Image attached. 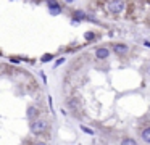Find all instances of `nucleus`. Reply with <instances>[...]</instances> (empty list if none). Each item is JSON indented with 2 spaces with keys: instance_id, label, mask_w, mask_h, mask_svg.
<instances>
[{
  "instance_id": "1",
  "label": "nucleus",
  "mask_w": 150,
  "mask_h": 145,
  "mask_svg": "<svg viewBox=\"0 0 150 145\" xmlns=\"http://www.w3.org/2000/svg\"><path fill=\"white\" fill-rule=\"evenodd\" d=\"M47 129H49V124H47V121H44V119H36V121L31 122V132L36 134V135L44 134Z\"/></svg>"
},
{
  "instance_id": "2",
  "label": "nucleus",
  "mask_w": 150,
  "mask_h": 145,
  "mask_svg": "<svg viewBox=\"0 0 150 145\" xmlns=\"http://www.w3.org/2000/svg\"><path fill=\"white\" fill-rule=\"evenodd\" d=\"M105 6H107V10H108L110 13L116 15V13L124 11V6H126V3H124L123 0H111V2H107V3H105Z\"/></svg>"
},
{
  "instance_id": "3",
  "label": "nucleus",
  "mask_w": 150,
  "mask_h": 145,
  "mask_svg": "<svg viewBox=\"0 0 150 145\" xmlns=\"http://www.w3.org/2000/svg\"><path fill=\"white\" fill-rule=\"evenodd\" d=\"M47 5H49V10H50V13H52V15H60V13H62V5H60L58 2H55V0L49 2Z\"/></svg>"
},
{
  "instance_id": "4",
  "label": "nucleus",
  "mask_w": 150,
  "mask_h": 145,
  "mask_svg": "<svg viewBox=\"0 0 150 145\" xmlns=\"http://www.w3.org/2000/svg\"><path fill=\"white\" fill-rule=\"evenodd\" d=\"M108 55H110V50H108L107 47H98L97 50H95V57H97L98 60H105V58H108Z\"/></svg>"
},
{
  "instance_id": "5",
  "label": "nucleus",
  "mask_w": 150,
  "mask_h": 145,
  "mask_svg": "<svg viewBox=\"0 0 150 145\" xmlns=\"http://www.w3.org/2000/svg\"><path fill=\"white\" fill-rule=\"evenodd\" d=\"M113 50L116 52V53H120V55H123V53H126L127 50H129V47H127L126 44H115V47H113Z\"/></svg>"
},
{
  "instance_id": "6",
  "label": "nucleus",
  "mask_w": 150,
  "mask_h": 145,
  "mask_svg": "<svg viewBox=\"0 0 150 145\" xmlns=\"http://www.w3.org/2000/svg\"><path fill=\"white\" fill-rule=\"evenodd\" d=\"M26 115H28V118H29V119H31V121H33V119H34V118H36V116H37V115H39V110H37V108H36V106H33V105H31V106H29V108H28V111H26Z\"/></svg>"
},
{
  "instance_id": "7",
  "label": "nucleus",
  "mask_w": 150,
  "mask_h": 145,
  "mask_svg": "<svg viewBox=\"0 0 150 145\" xmlns=\"http://www.w3.org/2000/svg\"><path fill=\"white\" fill-rule=\"evenodd\" d=\"M73 19H78V21L81 23L82 19H89V16L86 15L82 10H76V11H74V18H73Z\"/></svg>"
},
{
  "instance_id": "8",
  "label": "nucleus",
  "mask_w": 150,
  "mask_h": 145,
  "mask_svg": "<svg viewBox=\"0 0 150 145\" xmlns=\"http://www.w3.org/2000/svg\"><path fill=\"white\" fill-rule=\"evenodd\" d=\"M140 135H142L144 142H147V144H150V126H147V127L144 129L142 132H140Z\"/></svg>"
},
{
  "instance_id": "9",
  "label": "nucleus",
  "mask_w": 150,
  "mask_h": 145,
  "mask_svg": "<svg viewBox=\"0 0 150 145\" xmlns=\"http://www.w3.org/2000/svg\"><path fill=\"white\" fill-rule=\"evenodd\" d=\"M121 145H137V142L134 140V139H131V137H126V139L121 140Z\"/></svg>"
},
{
  "instance_id": "10",
  "label": "nucleus",
  "mask_w": 150,
  "mask_h": 145,
  "mask_svg": "<svg viewBox=\"0 0 150 145\" xmlns=\"http://www.w3.org/2000/svg\"><path fill=\"white\" fill-rule=\"evenodd\" d=\"M84 39H86L87 42H91V40H94V39H95V34L89 31V32H86V34H84Z\"/></svg>"
},
{
  "instance_id": "11",
  "label": "nucleus",
  "mask_w": 150,
  "mask_h": 145,
  "mask_svg": "<svg viewBox=\"0 0 150 145\" xmlns=\"http://www.w3.org/2000/svg\"><path fill=\"white\" fill-rule=\"evenodd\" d=\"M52 58H53V55H52V53H45L42 58H40V61H42V63H45V61H50Z\"/></svg>"
},
{
  "instance_id": "12",
  "label": "nucleus",
  "mask_w": 150,
  "mask_h": 145,
  "mask_svg": "<svg viewBox=\"0 0 150 145\" xmlns=\"http://www.w3.org/2000/svg\"><path fill=\"white\" fill-rule=\"evenodd\" d=\"M81 131L86 132V134H89V135H94V131H92V129H89V127H86V126H81Z\"/></svg>"
},
{
  "instance_id": "13",
  "label": "nucleus",
  "mask_w": 150,
  "mask_h": 145,
  "mask_svg": "<svg viewBox=\"0 0 150 145\" xmlns=\"http://www.w3.org/2000/svg\"><path fill=\"white\" fill-rule=\"evenodd\" d=\"M62 63H65V58H58V60H57V63H55V66H60Z\"/></svg>"
},
{
  "instance_id": "14",
  "label": "nucleus",
  "mask_w": 150,
  "mask_h": 145,
  "mask_svg": "<svg viewBox=\"0 0 150 145\" xmlns=\"http://www.w3.org/2000/svg\"><path fill=\"white\" fill-rule=\"evenodd\" d=\"M10 63H13V64H18V63H20V60H18V58H13V57H11V58H10Z\"/></svg>"
},
{
  "instance_id": "15",
  "label": "nucleus",
  "mask_w": 150,
  "mask_h": 145,
  "mask_svg": "<svg viewBox=\"0 0 150 145\" xmlns=\"http://www.w3.org/2000/svg\"><path fill=\"white\" fill-rule=\"evenodd\" d=\"M71 24H73V26H78L79 21H78V19H71Z\"/></svg>"
},
{
  "instance_id": "16",
  "label": "nucleus",
  "mask_w": 150,
  "mask_h": 145,
  "mask_svg": "<svg viewBox=\"0 0 150 145\" xmlns=\"http://www.w3.org/2000/svg\"><path fill=\"white\" fill-rule=\"evenodd\" d=\"M34 145H47V144H45V142H42V140H39V142H36Z\"/></svg>"
},
{
  "instance_id": "17",
  "label": "nucleus",
  "mask_w": 150,
  "mask_h": 145,
  "mask_svg": "<svg viewBox=\"0 0 150 145\" xmlns=\"http://www.w3.org/2000/svg\"><path fill=\"white\" fill-rule=\"evenodd\" d=\"M144 45H145V47H150V42L149 40H144Z\"/></svg>"
}]
</instances>
